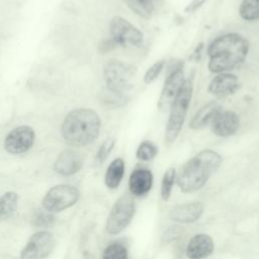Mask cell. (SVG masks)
Here are the masks:
<instances>
[{
	"mask_svg": "<svg viewBox=\"0 0 259 259\" xmlns=\"http://www.w3.org/2000/svg\"><path fill=\"white\" fill-rule=\"evenodd\" d=\"M19 196L14 191H6L0 196V222L11 219L17 210Z\"/></svg>",
	"mask_w": 259,
	"mask_h": 259,
	"instance_id": "20",
	"label": "cell"
},
{
	"mask_svg": "<svg viewBox=\"0 0 259 259\" xmlns=\"http://www.w3.org/2000/svg\"><path fill=\"white\" fill-rule=\"evenodd\" d=\"M126 6L140 17L149 19L155 10V0H123Z\"/></svg>",
	"mask_w": 259,
	"mask_h": 259,
	"instance_id": "21",
	"label": "cell"
},
{
	"mask_svg": "<svg viewBox=\"0 0 259 259\" xmlns=\"http://www.w3.org/2000/svg\"><path fill=\"white\" fill-rule=\"evenodd\" d=\"M124 175V161L121 158H115L108 165L105 175L104 183L107 188L115 189L119 186Z\"/></svg>",
	"mask_w": 259,
	"mask_h": 259,
	"instance_id": "19",
	"label": "cell"
},
{
	"mask_svg": "<svg viewBox=\"0 0 259 259\" xmlns=\"http://www.w3.org/2000/svg\"><path fill=\"white\" fill-rule=\"evenodd\" d=\"M101 259H127V249L121 243H111L103 250Z\"/></svg>",
	"mask_w": 259,
	"mask_h": 259,
	"instance_id": "25",
	"label": "cell"
},
{
	"mask_svg": "<svg viewBox=\"0 0 259 259\" xmlns=\"http://www.w3.org/2000/svg\"><path fill=\"white\" fill-rule=\"evenodd\" d=\"M249 47L248 39L237 32L217 36L206 50L208 70L211 73L220 74L238 68L246 60Z\"/></svg>",
	"mask_w": 259,
	"mask_h": 259,
	"instance_id": "1",
	"label": "cell"
},
{
	"mask_svg": "<svg viewBox=\"0 0 259 259\" xmlns=\"http://www.w3.org/2000/svg\"><path fill=\"white\" fill-rule=\"evenodd\" d=\"M34 131L28 125H20L6 136L4 141L5 150L12 155H19L27 152L34 143Z\"/></svg>",
	"mask_w": 259,
	"mask_h": 259,
	"instance_id": "11",
	"label": "cell"
},
{
	"mask_svg": "<svg viewBox=\"0 0 259 259\" xmlns=\"http://www.w3.org/2000/svg\"><path fill=\"white\" fill-rule=\"evenodd\" d=\"M183 66V62L180 60H174L168 66L166 79L157 104L162 111L169 110L185 82Z\"/></svg>",
	"mask_w": 259,
	"mask_h": 259,
	"instance_id": "8",
	"label": "cell"
},
{
	"mask_svg": "<svg viewBox=\"0 0 259 259\" xmlns=\"http://www.w3.org/2000/svg\"><path fill=\"white\" fill-rule=\"evenodd\" d=\"M111 39L116 46L139 48L144 42L143 32L121 16H114L109 23Z\"/></svg>",
	"mask_w": 259,
	"mask_h": 259,
	"instance_id": "9",
	"label": "cell"
},
{
	"mask_svg": "<svg viewBox=\"0 0 259 259\" xmlns=\"http://www.w3.org/2000/svg\"><path fill=\"white\" fill-rule=\"evenodd\" d=\"M222 156L210 149H205L190 158L176 174V182L184 193L201 189L210 176L220 168Z\"/></svg>",
	"mask_w": 259,
	"mask_h": 259,
	"instance_id": "2",
	"label": "cell"
},
{
	"mask_svg": "<svg viewBox=\"0 0 259 259\" xmlns=\"http://www.w3.org/2000/svg\"><path fill=\"white\" fill-rule=\"evenodd\" d=\"M206 0H191L187 5L186 7L184 8V11L186 13H192V12H195L196 10H198L205 2Z\"/></svg>",
	"mask_w": 259,
	"mask_h": 259,
	"instance_id": "30",
	"label": "cell"
},
{
	"mask_svg": "<svg viewBox=\"0 0 259 259\" xmlns=\"http://www.w3.org/2000/svg\"><path fill=\"white\" fill-rule=\"evenodd\" d=\"M239 87V78L235 74L226 72L218 74L210 80L207 91L217 98H226L235 94Z\"/></svg>",
	"mask_w": 259,
	"mask_h": 259,
	"instance_id": "12",
	"label": "cell"
},
{
	"mask_svg": "<svg viewBox=\"0 0 259 259\" xmlns=\"http://www.w3.org/2000/svg\"><path fill=\"white\" fill-rule=\"evenodd\" d=\"M193 92V81L188 78L179 91L178 95L174 99L173 103L169 108V117L165 128L164 141L166 144H172L178 138L190 105L191 97Z\"/></svg>",
	"mask_w": 259,
	"mask_h": 259,
	"instance_id": "4",
	"label": "cell"
},
{
	"mask_svg": "<svg viewBox=\"0 0 259 259\" xmlns=\"http://www.w3.org/2000/svg\"><path fill=\"white\" fill-rule=\"evenodd\" d=\"M240 127V117L233 110H221L210 124L211 132L220 138L234 136Z\"/></svg>",
	"mask_w": 259,
	"mask_h": 259,
	"instance_id": "13",
	"label": "cell"
},
{
	"mask_svg": "<svg viewBox=\"0 0 259 259\" xmlns=\"http://www.w3.org/2000/svg\"><path fill=\"white\" fill-rule=\"evenodd\" d=\"M101 120L90 108H76L63 120L61 133L63 139L72 147H85L92 144L99 136Z\"/></svg>",
	"mask_w": 259,
	"mask_h": 259,
	"instance_id": "3",
	"label": "cell"
},
{
	"mask_svg": "<svg viewBox=\"0 0 259 259\" xmlns=\"http://www.w3.org/2000/svg\"><path fill=\"white\" fill-rule=\"evenodd\" d=\"M83 160L81 155L74 150H64L60 153L54 163V169L63 176H71L79 172L82 168Z\"/></svg>",
	"mask_w": 259,
	"mask_h": 259,
	"instance_id": "16",
	"label": "cell"
},
{
	"mask_svg": "<svg viewBox=\"0 0 259 259\" xmlns=\"http://www.w3.org/2000/svg\"><path fill=\"white\" fill-rule=\"evenodd\" d=\"M55 221L54 213L48 212L45 209L41 211H37L33 217V225L35 227L47 228L50 227Z\"/></svg>",
	"mask_w": 259,
	"mask_h": 259,
	"instance_id": "29",
	"label": "cell"
},
{
	"mask_svg": "<svg viewBox=\"0 0 259 259\" xmlns=\"http://www.w3.org/2000/svg\"><path fill=\"white\" fill-rule=\"evenodd\" d=\"M136 68L120 60L111 59L103 68V76L107 89L125 94L134 87V79L136 76Z\"/></svg>",
	"mask_w": 259,
	"mask_h": 259,
	"instance_id": "5",
	"label": "cell"
},
{
	"mask_svg": "<svg viewBox=\"0 0 259 259\" xmlns=\"http://www.w3.org/2000/svg\"><path fill=\"white\" fill-rule=\"evenodd\" d=\"M221 110L222 106L218 101H209L200 107L192 116L189 121V128L199 131L210 125Z\"/></svg>",
	"mask_w": 259,
	"mask_h": 259,
	"instance_id": "18",
	"label": "cell"
},
{
	"mask_svg": "<svg viewBox=\"0 0 259 259\" xmlns=\"http://www.w3.org/2000/svg\"><path fill=\"white\" fill-rule=\"evenodd\" d=\"M115 145V141L112 138H107L99 147L97 154H96V160L98 161V163L102 164L110 155L112 149L114 148Z\"/></svg>",
	"mask_w": 259,
	"mask_h": 259,
	"instance_id": "28",
	"label": "cell"
},
{
	"mask_svg": "<svg viewBox=\"0 0 259 259\" xmlns=\"http://www.w3.org/2000/svg\"><path fill=\"white\" fill-rule=\"evenodd\" d=\"M136 213V202L134 196L128 193L120 195L113 203L108 212L105 230L108 235L121 233L131 224Z\"/></svg>",
	"mask_w": 259,
	"mask_h": 259,
	"instance_id": "6",
	"label": "cell"
},
{
	"mask_svg": "<svg viewBox=\"0 0 259 259\" xmlns=\"http://www.w3.org/2000/svg\"><path fill=\"white\" fill-rule=\"evenodd\" d=\"M204 206L199 201L186 202L175 205L169 211V219L180 224H191L200 219Z\"/></svg>",
	"mask_w": 259,
	"mask_h": 259,
	"instance_id": "15",
	"label": "cell"
},
{
	"mask_svg": "<svg viewBox=\"0 0 259 259\" xmlns=\"http://www.w3.org/2000/svg\"><path fill=\"white\" fill-rule=\"evenodd\" d=\"M80 198V191L70 184H59L51 187L41 199L42 208L51 213L61 212L75 205Z\"/></svg>",
	"mask_w": 259,
	"mask_h": 259,
	"instance_id": "7",
	"label": "cell"
},
{
	"mask_svg": "<svg viewBox=\"0 0 259 259\" xmlns=\"http://www.w3.org/2000/svg\"><path fill=\"white\" fill-rule=\"evenodd\" d=\"M239 15L246 21L259 19V0H242L239 6Z\"/></svg>",
	"mask_w": 259,
	"mask_h": 259,
	"instance_id": "22",
	"label": "cell"
},
{
	"mask_svg": "<svg viewBox=\"0 0 259 259\" xmlns=\"http://www.w3.org/2000/svg\"><path fill=\"white\" fill-rule=\"evenodd\" d=\"M214 249L212 238L204 233L194 235L187 243L185 254L188 259H204L209 257Z\"/></svg>",
	"mask_w": 259,
	"mask_h": 259,
	"instance_id": "14",
	"label": "cell"
},
{
	"mask_svg": "<svg viewBox=\"0 0 259 259\" xmlns=\"http://www.w3.org/2000/svg\"><path fill=\"white\" fill-rule=\"evenodd\" d=\"M158 147L151 141H143L137 151L136 157L141 161H151L158 155Z\"/></svg>",
	"mask_w": 259,
	"mask_h": 259,
	"instance_id": "24",
	"label": "cell"
},
{
	"mask_svg": "<svg viewBox=\"0 0 259 259\" xmlns=\"http://www.w3.org/2000/svg\"><path fill=\"white\" fill-rule=\"evenodd\" d=\"M175 180H176V170L174 168L167 169L163 175L162 182H161L160 193L163 200L166 201L170 198Z\"/></svg>",
	"mask_w": 259,
	"mask_h": 259,
	"instance_id": "23",
	"label": "cell"
},
{
	"mask_svg": "<svg viewBox=\"0 0 259 259\" xmlns=\"http://www.w3.org/2000/svg\"><path fill=\"white\" fill-rule=\"evenodd\" d=\"M154 177L151 170L147 168L135 169L128 178V190L133 196H144L153 187Z\"/></svg>",
	"mask_w": 259,
	"mask_h": 259,
	"instance_id": "17",
	"label": "cell"
},
{
	"mask_svg": "<svg viewBox=\"0 0 259 259\" xmlns=\"http://www.w3.org/2000/svg\"><path fill=\"white\" fill-rule=\"evenodd\" d=\"M115 46H116L115 42L110 38V39H106L103 42H101L100 46H99V50H100L101 53L104 54V53L110 52L112 49H114Z\"/></svg>",
	"mask_w": 259,
	"mask_h": 259,
	"instance_id": "31",
	"label": "cell"
},
{
	"mask_svg": "<svg viewBox=\"0 0 259 259\" xmlns=\"http://www.w3.org/2000/svg\"><path fill=\"white\" fill-rule=\"evenodd\" d=\"M56 246L52 233L38 231L31 235L20 252L21 259H46L51 255Z\"/></svg>",
	"mask_w": 259,
	"mask_h": 259,
	"instance_id": "10",
	"label": "cell"
},
{
	"mask_svg": "<svg viewBox=\"0 0 259 259\" xmlns=\"http://www.w3.org/2000/svg\"><path fill=\"white\" fill-rule=\"evenodd\" d=\"M102 102L105 103L107 106L109 107H119L124 105L127 100H128V96L125 94H120L114 91H111L107 88L104 89L103 93H102Z\"/></svg>",
	"mask_w": 259,
	"mask_h": 259,
	"instance_id": "26",
	"label": "cell"
},
{
	"mask_svg": "<svg viewBox=\"0 0 259 259\" xmlns=\"http://www.w3.org/2000/svg\"><path fill=\"white\" fill-rule=\"evenodd\" d=\"M202 49H203V44H199L197 47H196V49H195V51H194V53L192 54V56H191V58L193 59H195V60H198L199 58H198V56L200 55V53H201V51H202Z\"/></svg>",
	"mask_w": 259,
	"mask_h": 259,
	"instance_id": "32",
	"label": "cell"
},
{
	"mask_svg": "<svg viewBox=\"0 0 259 259\" xmlns=\"http://www.w3.org/2000/svg\"><path fill=\"white\" fill-rule=\"evenodd\" d=\"M165 61L164 60H159L157 62H155L145 73L144 75V82L146 84H151L153 83L161 74V72L163 71L164 67H165Z\"/></svg>",
	"mask_w": 259,
	"mask_h": 259,
	"instance_id": "27",
	"label": "cell"
}]
</instances>
